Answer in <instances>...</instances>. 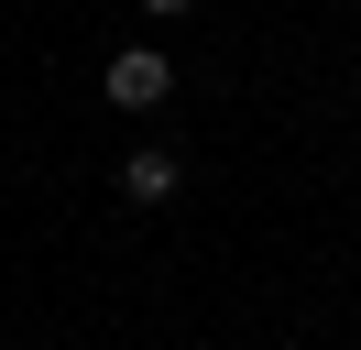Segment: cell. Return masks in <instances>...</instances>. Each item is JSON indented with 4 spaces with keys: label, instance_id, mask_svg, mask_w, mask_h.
Listing matches in <instances>:
<instances>
[{
    "label": "cell",
    "instance_id": "obj_1",
    "mask_svg": "<svg viewBox=\"0 0 361 350\" xmlns=\"http://www.w3.org/2000/svg\"><path fill=\"white\" fill-rule=\"evenodd\" d=\"M164 88H176V66L154 44H121L110 55V109H164Z\"/></svg>",
    "mask_w": 361,
    "mask_h": 350
},
{
    "label": "cell",
    "instance_id": "obj_2",
    "mask_svg": "<svg viewBox=\"0 0 361 350\" xmlns=\"http://www.w3.org/2000/svg\"><path fill=\"white\" fill-rule=\"evenodd\" d=\"M121 197H132V208H164V197H176V153H164V143H142L132 164H121Z\"/></svg>",
    "mask_w": 361,
    "mask_h": 350
},
{
    "label": "cell",
    "instance_id": "obj_3",
    "mask_svg": "<svg viewBox=\"0 0 361 350\" xmlns=\"http://www.w3.org/2000/svg\"><path fill=\"white\" fill-rule=\"evenodd\" d=\"M142 11H197V0H142Z\"/></svg>",
    "mask_w": 361,
    "mask_h": 350
},
{
    "label": "cell",
    "instance_id": "obj_4",
    "mask_svg": "<svg viewBox=\"0 0 361 350\" xmlns=\"http://www.w3.org/2000/svg\"><path fill=\"white\" fill-rule=\"evenodd\" d=\"M350 77H361V66H350Z\"/></svg>",
    "mask_w": 361,
    "mask_h": 350
}]
</instances>
